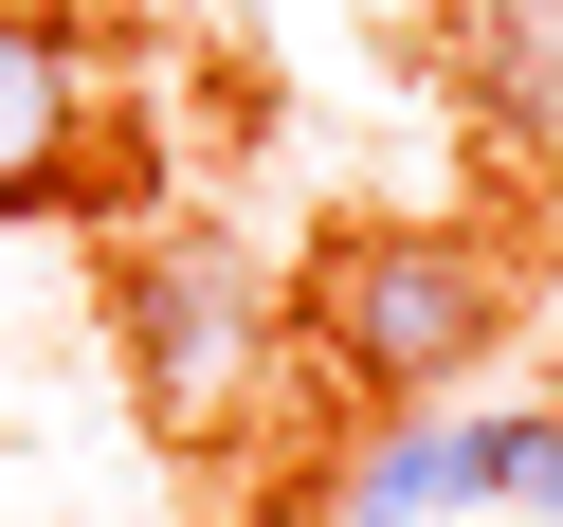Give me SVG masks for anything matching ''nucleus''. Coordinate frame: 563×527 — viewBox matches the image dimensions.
Here are the masks:
<instances>
[{"instance_id":"20e7f679","label":"nucleus","mask_w":563,"mask_h":527,"mask_svg":"<svg viewBox=\"0 0 563 527\" xmlns=\"http://www.w3.org/2000/svg\"><path fill=\"white\" fill-rule=\"evenodd\" d=\"M437 55H454V91H473L509 146H563V0H454Z\"/></svg>"},{"instance_id":"f03ea898","label":"nucleus","mask_w":563,"mask_h":527,"mask_svg":"<svg viewBox=\"0 0 563 527\" xmlns=\"http://www.w3.org/2000/svg\"><path fill=\"white\" fill-rule=\"evenodd\" d=\"M255 273L219 255V237H164V255H128V292H110V345H128V382H146V418H219L236 382H255Z\"/></svg>"},{"instance_id":"423d86ee","label":"nucleus","mask_w":563,"mask_h":527,"mask_svg":"<svg viewBox=\"0 0 563 527\" xmlns=\"http://www.w3.org/2000/svg\"><path fill=\"white\" fill-rule=\"evenodd\" d=\"M473 509H490V527H563V400L473 418Z\"/></svg>"},{"instance_id":"7ed1b4c3","label":"nucleus","mask_w":563,"mask_h":527,"mask_svg":"<svg viewBox=\"0 0 563 527\" xmlns=\"http://www.w3.org/2000/svg\"><path fill=\"white\" fill-rule=\"evenodd\" d=\"M74 128H91V37L74 19H0V219L74 200Z\"/></svg>"},{"instance_id":"0eeeda50","label":"nucleus","mask_w":563,"mask_h":527,"mask_svg":"<svg viewBox=\"0 0 563 527\" xmlns=\"http://www.w3.org/2000/svg\"><path fill=\"white\" fill-rule=\"evenodd\" d=\"M545 400H563V328H545Z\"/></svg>"},{"instance_id":"f257e3e1","label":"nucleus","mask_w":563,"mask_h":527,"mask_svg":"<svg viewBox=\"0 0 563 527\" xmlns=\"http://www.w3.org/2000/svg\"><path fill=\"white\" fill-rule=\"evenodd\" d=\"M509 309H527V273H509L490 219H345L309 255L291 328H309V364L345 400H437V382H473L509 345Z\"/></svg>"},{"instance_id":"39448f33","label":"nucleus","mask_w":563,"mask_h":527,"mask_svg":"<svg viewBox=\"0 0 563 527\" xmlns=\"http://www.w3.org/2000/svg\"><path fill=\"white\" fill-rule=\"evenodd\" d=\"M454 509H473V418H418V400H400V437H364L345 491H328V527H454Z\"/></svg>"}]
</instances>
